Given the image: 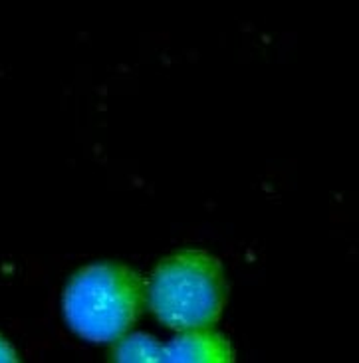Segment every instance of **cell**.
Returning <instances> with one entry per match:
<instances>
[{"label": "cell", "mask_w": 359, "mask_h": 363, "mask_svg": "<svg viewBox=\"0 0 359 363\" xmlns=\"http://www.w3.org/2000/svg\"><path fill=\"white\" fill-rule=\"evenodd\" d=\"M226 294L221 262L203 250H183L167 256L153 270L147 302L171 330L199 332L219 322Z\"/></svg>", "instance_id": "obj_1"}, {"label": "cell", "mask_w": 359, "mask_h": 363, "mask_svg": "<svg viewBox=\"0 0 359 363\" xmlns=\"http://www.w3.org/2000/svg\"><path fill=\"white\" fill-rule=\"evenodd\" d=\"M143 294L141 278L127 266H86L64 290V318L72 332L88 342H116L136 324Z\"/></svg>", "instance_id": "obj_2"}, {"label": "cell", "mask_w": 359, "mask_h": 363, "mask_svg": "<svg viewBox=\"0 0 359 363\" xmlns=\"http://www.w3.org/2000/svg\"><path fill=\"white\" fill-rule=\"evenodd\" d=\"M161 363H234L228 340L216 332H183L163 345Z\"/></svg>", "instance_id": "obj_3"}, {"label": "cell", "mask_w": 359, "mask_h": 363, "mask_svg": "<svg viewBox=\"0 0 359 363\" xmlns=\"http://www.w3.org/2000/svg\"><path fill=\"white\" fill-rule=\"evenodd\" d=\"M163 345L149 334L123 337L111 352V363H161Z\"/></svg>", "instance_id": "obj_4"}, {"label": "cell", "mask_w": 359, "mask_h": 363, "mask_svg": "<svg viewBox=\"0 0 359 363\" xmlns=\"http://www.w3.org/2000/svg\"><path fill=\"white\" fill-rule=\"evenodd\" d=\"M0 363H20L16 350L0 335Z\"/></svg>", "instance_id": "obj_5"}]
</instances>
